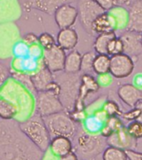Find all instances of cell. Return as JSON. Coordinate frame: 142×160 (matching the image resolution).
<instances>
[{
    "instance_id": "cell-1",
    "label": "cell",
    "mask_w": 142,
    "mask_h": 160,
    "mask_svg": "<svg viewBox=\"0 0 142 160\" xmlns=\"http://www.w3.org/2000/svg\"><path fill=\"white\" fill-rule=\"evenodd\" d=\"M18 127L30 142L42 152L49 148L52 137L43 118L38 112L20 122Z\"/></svg>"
},
{
    "instance_id": "cell-2",
    "label": "cell",
    "mask_w": 142,
    "mask_h": 160,
    "mask_svg": "<svg viewBox=\"0 0 142 160\" xmlns=\"http://www.w3.org/2000/svg\"><path fill=\"white\" fill-rule=\"evenodd\" d=\"M82 75L78 73H67L55 78V81L59 84V98L62 102L64 110L71 112L74 109L75 105L78 99L81 85Z\"/></svg>"
},
{
    "instance_id": "cell-3",
    "label": "cell",
    "mask_w": 142,
    "mask_h": 160,
    "mask_svg": "<svg viewBox=\"0 0 142 160\" xmlns=\"http://www.w3.org/2000/svg\"><path fill=\"white\" fill-rule=\"evenodd\" d=\"M75 152L84 159H93L103 152L108 146L107 138L100 134H92L85 132L76 134Z\"/></svg>"
},
{
    "instance_id": "cell-4",
    "label": "cell",
    "mask_w": 142,
    "mask_h": 160,
    "mask_svg": "<svg viewBox=\"0 0 142 160\" xmlns=\"http://www.w3.org/2000/svg\"><path fill=\"white\" fill-rule=\"evenodd\" d=\"M38 152L27 143L0 138V160H41Z\"/></svg>"
},
{
    "instance_id": "cell-5",
    "label": "cell",
    "mask_w": 142,
    "mask_h": 160,
    "mask_svg": "<svg viewBox=\"0 0 142 160\" xmlns=\"http://www.w3.org/2000/svg\"><path fill=\"white\" fill-rule=\"evenodd\" d=\"M42 118L52 138L62 136L73 139L77 133V122L66 111Z\"/></svg>"
},
{
    "instance_id": "cell-6",
    "label": "cell",
    "mask_w": 142,
    "mask_h": 160,
    "mask_svg": "<svg viewBox=\"0 0 142 160\" xmlns=\"http://www.w3.org/2000/svg\"><path fill=\"white\" fill-rule=\"evenodd\" d=\"M36 99L37 112L42 117H46L57 112L65 111L59 98V92L53 89L37 92Z\"/></svg>"
},
{
    "instance_id": "cell-7",
    "label": "cell",
    "mask_w": 142,
    "mask_h": 160,
    "mask_svg": "<svg viewBox=\"0 0 142 160\" xmlns=\"http://www.w3.org/2000/svg\"><path fill=\"white\" fill-rule=\"evenodd\" d=\"M78 18L84 30L88 34L95 36L92 31V22L102 12L103 10L94 0H77Z\"/></svg>"
},
{
    "instance_id": "cell-8",
    "label": "cell",
    "mask_w": 142,
    "mask_h": 160,
    "mask_svg": "<svg viewBox=\"0 0 142 160\" xmlns=\"http://www.w3.org/2000/svg\"><path fill=\"white\" fill-rule=\"evenodd\" d=\"M135 68L134 60L125 53L115 55L111 57L110 73L113 78H125L131 74Z\"/></svg>"
},
{
    "instance_id": "cell-9",
    "label": "cell",
    "mask_w": 142,
    "mask_h": 160,
    "mask_svg": "<svg viewBox=\"0 0 142 160\" xmlns=\"http://www.w3.org/2000/svg\"><path fill=\"white\" fill-rule=\"evenodd\" d=\"M66 51L56 44L49 49L44 50L42 61L52 72H62L64 70Z\"/></svg>"
},
{
    "instance_id": "cell-10",
    "label": "cell",
    "mask_w": 142,
    "mask_h": 160,
    "mask_svg": "<svg viewBox=\"0 0 142 160\" xmlns=\"http://www.w3.org/2000/svg\"><path fill=\"white\" fill-rule=\"evenodd\" d=\"M53 15L55 22L60 29L67 28L75 24L78 18V10L72 3H67L58 8Z\"/></svg>"
},
{
    "instance_id": "cell-11",
    "label": "cell",
    "mask_w": 142,
    "mask_h": 160,
    "mask_svg": "<svg viewBox=\"0 0 142 160\" xmlns=\"http://www.w3.org/2000/svg\"><path fill=\"white\" fill-rule=\"evenodd\" d=\"M124 45V53L130 57H137L142 53V34L125 30L119 36Z\"/></svg>"
},
{
    "instance_id": "cell-12",
    "label": "cell",
    "mask_w": 142,
    "mask_h": 160,
    "mask_svg": "<svg viewBox=\"0 0 142 160\" xmlns=\"http://www.w3.org/2000/svg\"><path fill=\"white\" fill-rule=\"evenodd\" d=\"M53 72L45 65L42 59L40 60L39 68L32 75V80L36 92L45 91L49 88L55 82Z\"/></svg>"
},
{
    "instance_id": "cell-13",
    "label": "cell",
    "mask_w": 142,
    "mask_h": 160,
    "mask_svg": "<svg viewBox=\"0 0 142 160\" xmlns=\"http://www.w3.org/2000/svg\"><path fill=\"white\" fill-rule=\"evenodd\" d=\"M100 86L97 82V78H95L90 73H83L81 77V85L78 99H77L74 109H85L84 101L91 92H97ZM73 109V110H74Z\"/></svg>"
},
{
    "instance_id": "cell-14",
    "label": "cell",
    "mask_w": 142,
    "mask_h": 160,
    "mask_svg": "<svg viewBox=\"0 0 142 160\" xmlns=\"http://www.w3.org/2000/svg\"><path fill=\"white\" fill-rule=\"evenodd\" d=\"M107 142L108 146L119 148L124 150L134 149L137 145V140L130 136L125 126L107 138Z\"/></svg>"
},
{
    "instance_id": "cell-15",
    "label": "cell",
    "mask_w": 142,
    "mask_h": 160,
    "mask_svg": "<svg viewBox=\"0 0 142 160\" xmlns=\"http://www.w3.org/2000/svg\"><path fill=\"white\" fill-rule=\"evenodd\" d=\"M75 1L77 0H27L25 6L27 8L38 10L48 15H52L58 8L67 3H72Z\"/></svg>"
},
{
    "instance_id": "cell-16",
    "label": "cell",
    "mask_w": 142,
    "mask_h": 160,
    "mask_svg": "<svg viewBox=\"0 0 142 160\" xmlns=\"http://www.w3.org/2000/svg\"><path fill=\"white\" fill-rule=\"evenodd\" d=\"M117 95L125 104L130 107H135L142 102V90L137 88L133 84H123L117 90Z\"/></svg>"
},
{
    "instance_id": "cell-17",
    "label": "cell",
    "mask_w": 142,
    "mask_h": 160,
    "mask_svg": "<svg viewBox=\"0 0 142 160\" xmlns=\"http://www.w3.org/2000/svg\"><path fill=\"white\" fill-rule=\"evenodd\" d=\"M129 22L126 30L142 33V0H133L129 4Z\"/></svg>"
},
{
    "instance_id": "cell-18",
    "label": "cell",
    "mask_w": 142,
    "mask_h": 160,
    "mask_svg": "<svg viewBox=\"0 0 142 160\" xmlns=\"http://www.w3.org/2000/svg\"><path fill=\"white\" fill-rule=\"evenodd\" d=\"M92 28L95 34L97 35L117 31L116 22L107 11L102 12L92 22Z\"/></svg>"
},
{
    "instance_id": "cell-19",
    "label": "cell",
    "mask_w": 142,
    "mask_h": 160,
    "mask_svg": "<svg viewBox=\"0 0 142 160\" xmlns=\"http://www.w3.org/2000/svg\"><path fill=\"white\" fill-rule=\"evenodd\" d=\"M78 43V34L72 28H62L57 33V44L65 51H72Z\"/></svg>"
},
{
    "instance_id": "cell-20",
    "label": "cell",
    "mask_w": 142,
    "mask_h": 160,
    "mask_svg": "<svg viewBox=\"0 0 142 160\" xmlns=\"http://www.w3.org/2000/svg\"><path fill=\"white\" fill-rule=\"evenodd\" d=\"M48 149L56 157L60 158L72 152L73 144L72 139L69 138L57 136V137L52 138Z\"/></svg>"
},
{
    "instance_id": "cell-21",
    "label": "cell",
    "mask_w": 142,
    "mask_h": 160,
    "mask_svg": "<svg viewBox=\"0 0 142 160\" xmlns=\"http://www.w3.org/2000/svg\"><path fill=\"white\" fill-rule=\"evenodd\" d=\"M107 12L111 15L116 24V29L119 31L126 30L129 22V11L122 5H115Z\"/></svg>"
},
{
    "instance_id": "cell-22",
    "label": "cell",
    "mask_w": 142,
    "mask_h": 160,
    "mask_svg": "<svg viewBox=\"0 0 142 160\" xmlns=\"http://www.w3.org/2000/svg\"><path fill=\"white\" fill-rule=\"evenodd\" d=\"M82 58V55L77 50L73 49L70 51L66 56L63 72L67 73H78L81 72Z\"/></svg>"
},
{
    "instance_id": "cell-23",
    "label": "cell",
    "mask_w": 142,
    "mask_h": 160,
    "mask_svg": "<svg viewBox=\"0 0 142 160\" xmlns=\"http://www.w3.org/2000/svg\"><path fill=\"white\" fill-rule=\"evenodd\" d=\"M19 112V108L11 100L0 96V118L4 120L14 118Z\"/></svg>"
},
{
    "instance_id": "cell-24",
    "label": "cell",
    "mask_w": 142,
    "mask_h": 160,
    "mask_svg": "<svg viewBox=\"0 0 142 160\" xmlns=\"http://www.w3.org/2000/svg\"><path fill=\"white\" fill-rule=\"evenodd\" d=\"M116 36V32H107L98 34L93 43V48L97 54H107V48L111 40Z\"/></svg>"
},
{
    "instance_id": "cell-25",
    "label": "cell",
    "mask_w": 142,
    "mask_h": 160,
    "mask_svg": "<svg viewBox=\"0 0 142 160\" xmlns=\"http://www.w3.org/2000/svg\"><path fill=\"white\" fill-rule=\"evenodd\" d=\"M111 57L108 54H97L93 61V72L97 75L110 72Z\"/></svg>"
},
{
    "instance_id": "cell-26",
    "label": "cell",
    "mask_w": 142,
    "mask_h": 160,
    "mask_svg": "<svg viewBox=\"0 0 142 160\" xmlns=\"http://www.w3.org/2000/svg\"><path fill=\"white\" fill-rule=\"evenodd\" d=\"M105 123L97 119L94 115H88L82 122V128L85 132L92 134H99Z\"/></svg>"
},
{
    "instance_id": "cell-27",
    "label": "cell",
    "mask_w": 142,
    "mask_h": 160,
    "mask_svg": "<svg viewBox=\"0 0 142 160\" xmlns=\"http://www.w3.org/2000/svg\"><path fill=\"white\" fill-rule=\"evenodd\" d=\"M10 75L12 76L15 82H18L19 84L24 86L27 90H29L31 92H36L34 86L32 83V75L27 72H16L11 69Z\"/></svg>"
},
{
    "instance_id": "cell-28",
    "label": "cell",
    "mask_w": 142,
    "mask_h": 160,
    "mask_svg": "<svg viewBox=\"0 0 142 160\" xmlns=\"http://www.w3.org/2000/svg\"><path fill=\"white\" fill-rule=\"evenodd\" d=\"M103 160H128L125 150L119 148L107 146L102 152Z\"/></svg>"
},
{
    "instance_id": "cell-29",
    "label": "cell",
    "mask_w": 142,
    "mask_h": 160,
    "mask_svg": "<svg viewBox=\"0 0 142 160\" xmlns=\"http://www.w3.org/2000/svg\"><path fill=\"white\" fill-rule=\"evenodd\" d=\"M124 52V45L121 38L116 36L108 43L107 48V53L110 57L115 55L121 54Z\"/></svg>"
},
{
    "instance_id": "cell-30",
    "label": "cell",
    "mask_w": 142,
    "mask_h": 160,
    "mask_svg": "<svg viewBox=\"0 0 142 160\" xmlns=\"http://www.w3.org/2000/svg\"><path fill=\"white\" fill-rule=\"evenodd\" d=\"M96 57L94 52H87L82 55L81 72L83 73H92L93 72V61Z\"/></svg>"
},
{
    "instance_id": "cell-31",
    "label": "cell",
    "mask_w": 142,
    "mask_h": 160,
    "mask_svg": "<svg viewBox=\"0 0 142 160\" xmlns=\"http://www.w3.org/2000/svg\"><path fill=\"white\" fill-rule=\"evenodd\" d=\"M126 129L131 137L135 139H141L142 138V122L138 120H134L127 124Z\"/></svg>"
},
{
    "instance_id": "cell-32",
    "label": "cell",
    "mask_w": 142,
    "mask_h": 160,
    "mask_svg": "<svg viewBox=\"0 0 142 160\" xmlns=\"http://www.w3.org/2000/svg\"><path fill=\"white\" fill-rule=\"evenodd\" d=\"M38 43L44 50L49 49L57 44V40L49 32H42L38 36Z\"/></svg>"
},
{
    "instance_id": "cell-33",
    "label": "cell",
    "mask_w": 142,
    "mask_h": 160,
    "mask_svg": "<svg viewBox=\"0 0 142 160\" xmlns=\"http://www.w3.org/2000/svg\"><path fill=\"white\" fill-rule=\"evenodd\" d=\"M102 108L106 111L109 117L110 116H120L121 117L122 113L119 105L113 100L107 99V101L104 102V104L102 106Z\"/></svg>"
},
{
    "instance_id": "cell-34",
    "label": "cell",
    "mask_w": 142,
    "mask_h": 160,
    "mask_svg": "<svg viewBox=\"0 0 142 160\" xmlns=\"http://www.w3.org/2000/svg\"><path fill=\"white\" fill-rule=\"evenodd\" d=\"M29 46L25 43L22 40L18 41L12 47V54L17 58H26L28 55Z\"/></svg>"
},
{
    "instance_id": "cell-35",
    "label": "cell",
    "mask_w": 142,
    "mask_h": 160,
    "mask_svg": "<svg viewBox=\"0 0 142 160\" xmlns=\"http://www.w3.org/2000/svg\"><path fill=\"white\" fill-rule=\"evenodd\" d=\"M40 60L35 59L31 57L24 58V72L28 73H34L39 68Z\"/></svg>"
},
{
    "instance_id": "cell-36",
    "label": "cell",
    "mask_w": 142,
    "mask_h": 160,
    "mask_svg": "<svg viewBox=\"0 0 142 160\" xmlns=\"http://www.w3.org/2000/svg\"><path fill=\"white\" fill-rule=\"evenodd\" d=\"M107 98L106 96L104 97H100L97 99H96L94 102H92L91 104L85 108V110L88 115H92L96 111L102 108V106L104 104V102L107 101Z\"/></svg>"
},
{
    "instance_id": "cell-37",
    "label": "cell",
    "mask_w": 142,
    "mask_h": 160,
    "mask_svg": "<svg viewBox=\"0 0 142 160\" xmlns=\"http://www.w3.org/2000/svg\"><path fill=\"white\" fill-rule=\"evenodd\" d=\"M43 52H44V49L37 42L35 44L30 45L28 48V55L27 56L35 58V59L41 60L42 59V57H43Z\"/></svg>"
},
{
    "instance_id": "cell-38",
    "label": "cell",
    "mask_w": 142,
    "mask_h": 160,
    "mask_svg": "<svg viewBox=\"0 0 142 160\" xmlns=\"http://www.w3.org/2000/svg\"><path fill=\"white\" fill-rule=\"evenodd\" d=\"M105 123L108 125L113 130V132H116L125 126L120 116H110Z\"/></svg>"
},
{
    "instance_id": "cell-39",
    "label": "cell",
    "mask_w": 142,
    "mask_h": 160,
    "mask_svg": "<svg viewBox=\"0 0 142 160\" xmlns=\"http://www.w3.org/2000/svg\"><path fill=\"white\" fill-rule=\"evenodd\" d=\"M140 115V109L135 106V107H133L131 109L127 111V112H122L121 117L130 122V121H134V120H138Z\"/></svg>"
},
{
    "instance_id": "cell-40",
    "label": "cell",
    "mask_w": 142,
    "mask_h": 160,
    "mask_svg": "<svg viewBox=\"0 0 142 160\" xmlns=\"http://www.w3.org/2000/svg\"><path fill=\"white\" fill-rule=\"evenodd\" d=\"M97 80L100 87L107 88L113 82V76L110 72L103 73V74L97 75Z\"/></svg>"
},
{
    "instance_id": "cell-41",
    "label": "cell",
    "mask_w": 142,
    "mask_h": 160,
    "mask_svg": "<svg viewBox=\"0 0 142 160\" xmlns=\"http://www.w3.org/2000/svg\"><path fill=\"white\" fill-rule=\"evenodd\" d=\"M69 115L77 123V122H81V123H82L83 121L86 119V118L88 116V114H87L85 109L72 110V112H69Z\"/></svg>"
},
{
    "instance_id": "cell-42",
    "label": "cell",
    "mask_w": 142,
    "mask_h": 160,
    "mask_svg": "<svg viewBox=\"0 0 142 160\" xmlns=\"http://www.w3.org/2000/svg\"><path fill=\"white\" fill-rule=\"evenodd\" d=\"M9 76L10 71L7 69V68L5 67L4 65L0 63V91L3 87V85L6 83Z\"/></svg>"
},
{
    "instance_id": "cell-43",
    "label": "cell",
    "mask_w": 142,
    "mask_h": 160,
    "mask_svg": "<svg viewBox=\"0 0 142 160\" xmlns=\"http://www.w3.org/2000/svg\"><path fill=\"white\" fill-rule=\"evenodd\" d=\"M12 70L16 72H24V58L14 57L12 62Z\"/></svg>"
},
{
    "instance_id": "cell-44",
    "label": "cell",
    "mask_w": 142,
    "mask_h": 160,
    "mask_svg": "<svg viewBox=\"0 0 142 160\" xmlns=\"http://www.w3.org/2000/svg\"><path fill=\"white\" fill-rule=\"evenodd\" d=\"M22 40L26 44L30 46V45L35 44V43L38 42V36L33 33V32H28V33L23 36Z\"/></svg>"
},
{
    "instance_id": "cell-45",
    "label": "cell",
    "mask_w": 142,
    "mask_h": 160,
    "mask_svg": "<svg viewBox=\"0 0 142 160\" xmlns=\"http://www.w3.org/2000/svg\"><path fill=\"white\" fill-rule=\"evenodd\" d=\"M95 1L105 11H108L116 4V0H95Z\"/></svg>"
},
{
    "instance_id": "cell-46",
    "label": "cell",
    "mask_w": 142,
    "mask_h": 160,
    "mask_svg": "<svg viewBox=\"0 0 142 160\" xmlns=\"http://www.w3.org/2000/svg\"><path fill=\"white\" fill-rule=\"evenodd\" d=\"M129 160H142V152H137L134 149L125 150Z\"/></svg>"
},
{
    "instance_id": "cell-47",
    "label": "cell",
    "mask_w": 142,
    "mask_h": 160,
    "mask_svg": "<svg viewBox=\"0 0 142 160\" xmlns=\"http://www.w3.org/2000/svg\"><path fill=\"white\" fill-rule=\"evenodd\" d=\"M93 115L97 118V119H99L100 121L103 122V123H105V122H107V120L108 119V118H109L108 114H107V112H106V111H105L103 108H101V109L96 111V112L93 113Z\"/></svg>"
},
{
    "instance_id": "cell-48",
    "label": "cell",
    "mask_w": 142,
    "mask_h": 160,
    "mask_svg": "<svg viewBox=\"0 0 142 160\" xmlns=\"http://www.w3.org/2000/svg\"><path fill=\"white\" fill-rule=\"evenodd\" d=\"M132 84L137 88L142 90V72H139L135 75L132 80Z\"/></svg>"
},
{
    "instance_id": "cell-49",
    "label": "cell",
    "mask_w": 142,
    "mask_h": 160,
    "mask_svg": "<svg viewBox=\"0 0 142 160\" xmlns=\"http://www.w3.org/2000/svg\"><path fill=\"white\" fill-rule=\"evenodd\" d=\"M113 132H113V130H112L108 125H107L105 123V124L103 125V127H102V130H101L100 134L102 135V137H104L105 138H109Z\"/></svg>"
},
{
    "instance_id": "cell-50",
    "label": "cell",
    "mask_w": 142,
    "mask_h": 160,
    "mask_svg": "<svg viewBox=\"0 0 142 160\" xmlns=\"http://www.w3.org/2000/svg\"><path fill=\"white\" fill-rule=\"evenodd\" d=\"M41 160H58V158L56 157L54 154H52L49 149H47L46 152H43Z\"/></svg>"
},
{
    "instance_id": "cell-51",
    "label": "cell",
    "mask_w": 142,
    "mask_h": 160,
    "mask_svg": "<svg viewBox=\"0 0 142 160\" xmlns=\"http://www.w3.org/2000/svg\"><path fill=\"white\" fill-rule=\"evenodd\" d=\"M58 160H79L78 156L75 152H71L68 154L58 158Z\"/></svg>"
},
{
    "instance_id": "cell-52",
    "label": "cell",
    "mask_w": 142,
    "mask_h": 160,
    "mask_svg": "<svg viewBox=\"0 0 142 160\" xmlns=\"http://www.w3.org/2000/svg\"><path fill=\"white\" fill-rule=\"evenodd\" d=\"M133 0H116V5H129Z\"/></svg>"
},
{
    "instance_id": "cell-53",
    "label": "cell",
    "mask_w": 142,
    "mask_h": 160,
    "mask_svg": "<svg viewBox=\"0 0 142 160\" xmlns=\"http://www.w3.org/2000/svg\"><path fill=\"white\" fill-rule=\"evenodd\" d=\"M136 107H138L140 109V115L139 118H138V121L142 122V102H140L138 104L136 105Z\"/></svg>"
},
{
    "instance_id": "cell-54",
    "label": "cell",
    "mask_w": 142,
    "mask_h": 160,
    "mask_svg": "<svg viewBox=\"0 0 142 160\" xmlns=\"http://www.w3.org/2000/svg\"><path fill=\"white\" fill-rule=\"evenodd\" d=\"M82 160H89V159H84V158H82Z\"/></svg>"
},
{
    "instance_id": "cell-55",
    "label": "cell",
    "mask_w": 142,
    "mask_h": 160,
    "mask_svg": "<svg viewBox=\"0 0 142 160\" xmlns=\"http://www.w3.org/2000/svg\"><path fill=\"white\" fill-rule=\"evenodd\" d=\"M94 1H95V0H94Z\"/></svg>"
},
{
    "instance_id": "cell-56",
    "label": "cell",
    "mask_w": 142,
    "mask_h": 160,
    "mask_svg": "<svg viewBox=\"0 0 142 160\" xmlns=\"http://www.w3.org/2000/svg\"><path fill=\"white\" fill-rule=\"evenodd\" d=\"M141 34H142V33H141Z\"/></svg>"
}]
</instances>
